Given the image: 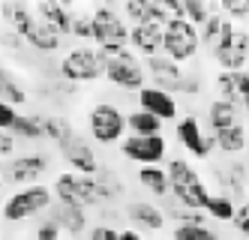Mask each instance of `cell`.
I'll list each match as a JSON object with an SVG mask.
<instances>
[{"instance_id": "obj_1", "label": "cell", "mask_w": 249, "mask_h": 240, "mask_svg": "<svg viewBox=\"0 0 249 240\" xmlns=\"http://www.w3.org/2000/svg\"><path fill=\"white\" fill-rule=\"evenodd\" d=\"M168 171V189L171 195L180 201V207L186 210H207V201H210V189L207 183L201 180V174L192 168L186 159H171L165 165Z\"/></svg>"}, {"instance_id": "obj_2", "label": "cell", "mask_w": 249, "mask_h": 240, "mask_svg": "<svg viewBox=\"0 0 249 240\" xmlns=\"http://www.w3.org/2000/svg\"><path fill=\"white\" fill-rule=\"evenodd\" d=\"M93 18V42L96 51L102 54H117V51H126L129 48V21L123 18L120 9L114 6H96L90 12Z\"/></svg>"}, {"instance_id": "obj_3", "label": "cell", "mask_w": 249, "mask_h": 240, "mask_svg": "<svg viewBox=\"0 0 249 240\" xmlns=\"http://www.w3.org/2000/svg\"><path fill=\"white\" fill-rule=\"evenodd\" d=\"M102 66H105V78H108L114 87L123 90H141L147 81V72H144V60L138 57L135 51H117V54H102Z\"/></svg>"}, {"instance_id": "obj_4", "label": "cell", "mask_w": 249, "mask_h": 240, "mask_svg": "<svg viewBox=\"0 0 249 240\" xmlns=\"http://www.w3.org/2000/svg\"><path fill=\"white\" fill-rule=\"evenodd\" d=\"M213 60L219 63V72H240L249 63V30L237 27L231 18H225Z\"/></svg>"}, {"instance_id": "obj_5", "label": "cell", "mask_w": 249, "mask_h": 240, "mask_svg": "<svg viewBox=\"0 0 249 240\" xmlns=\"http://www.w3.org/2000/svg\"><path fill=\"white\" fill-rule=\"evenodd\" d=\"M102 75H105L102 57L90 45H78L72 51H66L60 60V78L69 84H90V81H99Z\"/></svg>"}, {"instance_id": "obj_6", "label": "cell", "mask_w": 249, "mask_h": 240, "mask_svg": "<svg viewBox=\"0 0 249 240\" xmlns=\"http://www.w3.org/2000/svg\"><path fill=\"white\" fill-rule=\"evenodd\" d=\"M201 48V36L198 27H192L186 18H171L165 33H162V54L171 57L174 63H189Z\"/></svg>"}, {"instance_id": "obj_7", "label": "cell", "mask_w": 249, "mask_h": 240, "mask_svg": "<svg viewBox=\"0 0 249 240\" xmlns=\"http://www.w3.org/2000/svg\"><path fill=\"white\" fill-rule=\"evenodd\" d=\"M51 189L42 186V183H33V186H21L18 192H12L6 198L3 204V219H9V222H24V219L36 216L42 210L51 207Z\"/></svg>"}, {"instance_id": "obj_8", "label": "cell", "mask_w": 249, "mask_h": 240, "mask_svg": "<svg viewBox=\"0 0 249 240\" xmlns=\"http://www.w3.org/2000/svg\"><path fill=\"white\" fill-rule=\"evenodd\" d=\"M87 126H90V135L99 144H114L123 138L126 132V117L120 114V108L111 102H96L87 114Z\"/></svg>"}, {"instance_id": "obj_9", "label": "cell", "mask_w": 249, "mask_h": 240, "mask_svg": "<svg viewBox=\"0 0 249 240\" xmlns=\"http://www.w3.org/2000/svg\"><path fill=\"white\" fill-rule=\"evenodd\" d=\"M144 72L147 78L153 81V87L165 90V93H180L183 90V78H186V69L180 63H174L165 54H156V57H147L144 60Z\"/></svg>"}, {"instance_id": "obj_10", "label": "cell", "mask_w": 249, "mask_h": 240, "mask_svg": "<svg viewBox=\"0 0 249 240\" xmlns=\"http://www.w3.org/2000/svg\"><path fill=\"white\" fill-rule=\"evenodd\" d=\"M60 156L69 162V168H72L75 174H87V177H93L96 171H99V159H96V153H93V147L87 144L75 129L69 132L60 144Z\"/></svg>"}, {"instance_id": "obj_11", "label": "cell", "mask_w": 249, "mask_h": 240, "mask_svg": "<svg viewBox=\"0 0 249 240\" xmlns=\"http://www.w3.org/2000/svg\"><path fill=\"white\" fill-rule=\"evenodd\" d=\"M48 168V156L42 153H27V156H12L6 162V168H3V180L9 183H21V186H33L42 171Z\"/></svg>"}, {"instance_id": "obj_12", "label": "cell", "mask_w": 249, "mask_h": 240, "mask_svg": "<svg viewBox=\"0 0 249 240\" xmlns=\"http://www.w3.org/2000/svg\"><path fill=\"white\" fill-rule=\"evenodd\" d=\"M165 138L162 135H150V138H138V135H129L123 141L120 153L132 159V162H141V165H159L165 159Z\"/></svg>"}, {"instance_id": "obj_13", "label": "cell", "mask_w": 249, "mask_h": 240, "mask_svg": "<svg viewBox=\"0 0 249 240\" xmlns=\"http://www.w3.org/2000/svg\"><path fill=\"white\" fill-rule=\"evenodd\" d=\"M138 108L141 111H147V114H153L156 120H177V99L171 96V93H165V90H159V87H153V84H144L138 90Z\"/></svg>"}, {"instance_id": "obj_14", "label": "cell", "mask_w": 249, "mask_h": 240, "mask_svg": "<svg viewBox=\"0 0 249 240\" xmlns=\"http://www.w3.org/2000/svg\"><path fill=\"white\" fill-rule=\"evenodd\" d=\"M177 138H180V144L186 147L192 156H198V159H207L210 150H213V144H216V138H213V135H204L201 132V123L195 120L192 114L177 120Z\"/></svg>"}, {"instance_id": "obj_15", "label": "cell", "mask_w": 249, "mask_h": 240, "mask_svg": "<svg viewBox=\"0 0 249 240\" xmlns=\"http://www.w3.org/2000/svg\"><path fill=\"white\" fill-rule=\"evenodd\" d=\"M216 93H219L216 99L234 105V108L246 105V99H249V72L246 69H240V72H219L216 75Z\"/></svg>"}, {"instance_id": "obj_16", "label": "cell", "mask_w": 249, "mask_h": 240, "mask_svg": "<svg viewBox=\"0 0 249 240\" xmlns=\"http://www.w3.org/2000/svg\"><path fill=\"white\" fill-rule=\"evenodd\" d=\"M162 27H153V24H135L129 30V45L135 54L141 57H156V54H162Z\"/></svg>"}, {"instance_id": "obj_17", "label": "cell", "mask_w": 249, "mask_h": 240, "mask_svg": "<svg viewBox=\"0 0 249 240\" xmlns=\"http://www.w3.org/2000/svg\"><path fill=\"white\" fill-rule=\"evenodd\" d=\"M24 42L27 45H33L36 51H42V54H54L57 48H60V42H63V36L51 27V24H45L42 18L36 15V24L30 27V33L24 36Z\"/></svg>"}, {"instance_id": "obj_18", "label": "cell", "mask_w": 249, "mask_h": 240, "mask_svg": "<svg viewBox=\"0 0 249 240\" xmlns=\"http://www.w3.org/2000/svg\"><path fill=\"white\" fill-rule=\"evenodd\" d=\"M33 12H36L45 24L54 27L60 36L72 33V12H75V9H69V6H63V3H48V0H45V3H39Z\"/></svg>"}, {"instance_id": "obj_19", "label": "cell", "mask_w": 249, "mask_h": 240, "mask_svg": "<svg viewBox=\"0 0 249 240\" xmlns=\"http://www.w3.org/2000/svg\"><path fill=\"white\" fill-rule=\"evenodd\" d=\"M0 15L6 18L9 30L18 33L21 39L30 33V27L36 24V12H33L30 6H24V3H3V6H0Z\"/></svg>"}, {"instance_id": "obj_20", "label": "cell", "mask_w": 249, "mask_h": 240, "mask_svg": "<svg viewBox=\"0 0 249 240\" xmlns=\"http://www.w3.org/2000/svg\"><path fill=\"white\" fill-rule=\"evenodd\" d=\"M51 216L60 222V228L66 231V234H72V237H78L84 228H87V213H84V207H75V204H51Z\"/></svg>"}, {"instance_id": "obj_21", "label": "cell", "mask_w": 249, "mask_h": 240, "mask_svg": "<svg viewBox=\"0 0 249 240\" xmlns=\"http://www.w3.org/2000/svg\"><path fill=\"white\" fill-rule=\"evenodd\" d=\"M129 219H135V222L147 231H162L165 228V213L159 207H153V201H135V204H129Z\"/></svg>"}, {"instance_id": "obj_22", "label": "cell", "mask_w": 249, "mask_h": 240, "mask_svg": "<svg viewBox=\"0 0 249 240\" xmlns=\"http://www.w3.org/2000/svg\"><path fill=\"white\" fill-rule=\"evenodd\" d=\"M207 123H210V132H219V129L237 126L240 123V108L228 105L222 99H213L210 108H207Z\"/></svg>"}, {"instance_id": "obj_23", "label": "cell", "mask_w": 249, "mask_h": 240, "mask_svg": "<svg viewBox=\"0 0 249 240\" xmlns=\"http://www.w3.org/2000/svg\"><path fill=\"white\" fill-rule=\"evenodd\" d=\"M0 99L9 102V105H24L27 102V90L15 78V72L6 69L3 63H0Z\"/></svg>"}, {"instance_id": "obj_24", "label": "cell", "mask_w": 249, "mask_h": 240, "mask_svg": "<svg viewBox=\"0 0 249 240\" xmlns=\"http://www.w3.org/2000/svg\"><path fill=\"white\" fill-rule=\"evenodd\" d=\"M42 114H18L12 123V138H27V141H39L45 138V126H42Z\"/></svg>"}, {"instance_id": "obj_25", "label": "cell", "mask_w": 249, "mask_h": 240, "mask_svg": "<svg viewBox=\"0 0 249 240\" xmlns=\"http://www.w3.org/2000/svg\"><path fill=\"white\" fill-rule=\"evenodd\" d=\"M225 174H219V183H222V192L228 198H240L243 189H246V165L243 162H231L228 168H219Z\"/></svg>"}, {"instance_id": "obj_26", "label": "cell", "mask_w": 249, "mask_h": 240, "mask_svg": "<svg viewBox=\"0 0 249 240\" xmlns=\"http://www.w3.org/2000/svg\"><path fill=\"white\" fill-rule=\"evenodd\" d=\"M138 183L153 195H168V171L159 168V165H141L138 168Z\"/></svg>"}, {"instance_id": "obj_27", "label": "cell", "mask_w": 249, "mask_h": 240, "mask_svg": "<svg viewBox=\"0 0 249 240\" xmlns=\"http://www.w3.org/2000/svg\"><path fill=\"white\" fill-rule=\"evenodd\" d=\"M213 138H216V147L222 153H243L246 150V129H243V123L219 129V132H213Z\"/></svg>"}, {"instance_id": "obj_28", "label": "cell", "mask_w": 249, "mask_h": 240, "mask_svg": "<svg viewBox=\"0 0 249 240\" xmlns=\"http://www.w3.org/2000/svg\"><path fill=\"white\" fill-rule=\"evenodd\" d=\"M126 126H129V132L132 135H138V138H150V135H162V120H156L153 114H147V111H132L129 117H126Z\"/></svg>"}, {"instance_id": "obj_29", "label": "cell", "mask_w": 249, "mask_h": 240, "mask_svg": "<svg viewBox=\"0 0 249 240\" xmlns=\"http://www.w3.org/2000/svg\"><path fill=\"white\" fill-rule=\"evenodd\" d=\"M207 216H213V219H231L234 222V216H237V204H234V198H228L225 192H213L210 195V201H207V210H204Z\"/></svg>"}, {"instance_id": "obj_30", "label": "cell", "mask_w": 249, "mask_h": 240, "mask_svg": "<svg viewBox=\"0 0 249 240\" xmlns=\"http://www.w3.org/2000/svg\"><path fill=\"white\" fill-rule=\"evenodd\" d=\"M222 24H225V15L216 9L210 18H207V24L198 30V36H201V45L207 48V51H216V45H219V36H222Z\"/></svg>"}, {"instance_id": "obj_31", "label": "cell", "mask_w": 249, "mask_h": 240, "mask_svg": "<svg viewBox=\"0 0 249 240\" xmlns=\"http://www.w3.org/2000/svg\"><path fill=\"white\" fill-rule=\"evenodd\" d=\"M183 9H186V21H189L192 27H198V30L207 24V18H210L213 12H216L213 6H207V3H198V0H186V3H183Z\"/></svg>"}, {"instance_id": "obj_32", "label": "cell", "mask_w": 249, "mask_h": 240, "mask_svg": "<svg viewBox=\"0 0 249 240\" xmlns=\"http://www.w3.org/2000/svg\"><path fill=\"white\" fill-rule=\"evenodd\" d=\"M171 240H219V237L207 225H174Z\"/></svg>"}, {"instance_id": "obj_33", "label": "cell", "mask_w": 249, "mask_h": 240, "mask_svg": "<svg viewBox=\"0 0 249 240\" xmlns=\"http://www.w3.org/2000/svg\"><path fill=\"white\" fill-rule=\"evenodd\" d=\"M42 126H45V138H51V141H63L69 132H72V126H69V120L66 117H45L42 120Z\"/></svg>"}, {"instance_id": "obj_34", "label": "cell", "mask_w": 249, "mask_h": 240, "mask_svg": "<svg viewBox=\"0 0 249 240\" xmlns=\"http://www.w3.org/2000/svg\"><path fill=\"white\" fill-rule=\"evenodd\" d=\"M72 36L81 42L93 39V18L90 12H72Z\"/></svg>"}, {"instance_id": "obj_35", "label": "cell", "mask_w": 249, "mask_h": 240, "mask_svg": "<svg viewBox=\"0 0 249 240\" xmlns=\"http://www.w3.org/2000/svg\"><path fill=\"white\" fill-rule=\"evenodd\" d=\"M123 18L126 21H132V27L135 24H144V18H147V0H129V3H123Z\"/></svg>"}, {"instance_id": "obj_36", "label": "cell", "mask_w": 249, "mask_h": 240, "mask_svg": "<svg viewBox=\"0 0 249 240\" xmlns=\"http://www.w3.org/2000/svg\"><path fill=\"white\" fill-rule=\"evenodd\" d=\"M219 12L231 21H240V18H249V0H225L219 3Z\"/></svg>"}, {"instance_id": "obj_37", "label": "cell", "mask_w": 249, "mask_h": 240, "mask_svg": "<svg viewBox=\"0 0 249 240\" xmlns=\"http://www.w3.org/2000/svg\"><path fill=\"white\" fill-rule=\"evenodd\" d=\"M60 234H63V228H60V222H57V219L51 216V213L36 225V240H57Z\"/></svg>"}, {"instance_id": "obj_38", "label": "cell", "mask_w": 249, "mask_h": 240, "mask_svg": "<svg viewBox=\"0 0 249 240\" xmlns=\"http://www.w3.org/2000/svg\"><path fill=\"white\" fill-rule=\"evenodd\" d=\"M174 219H177V225H204V210H174Z\"/></svg>"}, {"instance_id": "obj_39", "label": "cell", "mask_w": 249, "mask_h": 240, "mask_svg": "<svg viewBox=\"0 0 249 240\" xmlns=\"http://www.w3.org/2000/svg\"><path fill=\"white\" fill-rule=\"evenodd\" d=\"M15 117H18V111H15V105H9V102H3L0 99V129H12V123H15Z\"/></svg>"}, {"instance_id": "obj_40", "label": "cell", "mask_w": 249, "mask_h": 240, "mask_svg": "<svg viewBox=\"0 0 249 240\" xmlns=\"http://www.w3.org/2000/svg\"><path fill=\"white\" fill-rule=\"evenodd\" d=\"M180 93H186V96H198L201 93V75H198V72H186Z\"/></svg>"}, {"instance_id": "obj_41", "label": "cell", "mask_w": 249, "mask_h": 240, "mask_svg": "<svg viewBox=\"0 0 249 240\" xmlns=\"http://www.w3.org/2000/svg\"><path fill=\"white\" fill-rule=\"evenodd\" d=\"M234 228H237L243 237H249V201H243V204L237 207V216H234Z\"/></svg>"}, {"instance_id": "obj_42", "label": "cell", "mask_w": 249, "mask_h": 240, "mask_svg": "<svg viewBox=\"0 0 249 240\" xmlns=\"http://www.w3.org/2000/svg\"><path fill=\"white\" fill-rule=\"evenodd\" d=\"M90 240H120V231L111 228V225H96L90 231Z\"/></svg>"}, {"instance_id": "obj_43", "label": "cell", "mask_w": 249, "mask_h": 240, "mask_svg": "<svg viewBox=\"0 0 249 240\" xmlns=\"http://www.w3.org/2000/svg\"><path fill=\"white\" fill-rule=\"evenodd\" d=\"M12 150H15V138H12V132L0 129V159H6Z\"/></svg>"}, {"instance_id": "obj_44", "label": "cell", "mask_w": 249, "mask_h": 240, "mask_svg": "<svg viewBox=\"0 0 249 240\" xmlns=\"http://www.w3.org/2000/svg\"><path fill=\"white\" fill-rule=\"evenodd\" d=\"M120 240H144L135 228H126V231H120Z\"/></svg>"}, {"instance_id": "obj_45", "label": "cell", "mask_w": 249, "mask_h": 240, "mask_svg": "<svg viewBox=\"0 0 249 240\" xmlns=\"http://www.w3.org/2000/svg\"><path fill=\"white\" fill-rule=\"evenodd\" d=\"M3 183H6V180H3V174H0V192H3Z\"/></svg>"}, {"instance_id": "obj_46", "label": "cell", "mask_w": 249, "mask_h": 240, "mask_svg": "<svg viewBox=\"0 0 249 240\" xmlns=\"http://www.w3.org/2000/svg\"><path fill=\"white\" fill-rule=\"evenodd\" d=\"M243 108H246V114H249V99H246V105H243Z\"/></svg>"}, {"instance_id": "obj_47", "label": "cell", "mask_w": 249, "mask_h": 240, "mask_svg": "<svg viewBox=\"0 0 249 240\" xmlns=\"http://www.w3.org/2000/svg\"><path fill=\"white\" fill-rule=\"evenodd\" d=\"M0 171H3V168H0Z\"/></svg>"}]
</instances>
